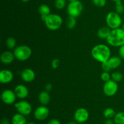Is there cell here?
<instances>
[{"instance_id":"5b68a950","label":"cell","mask_w":124,"mask_h":124,"mask_svg":"<svg viewBox=\"0 0 124 124\" xmlns=\"http://www.w3.org/2000/svg\"><path fill=\"white\" fill-rule=\"evenodd\" d=\"M32 51L29 46L26 45H21L17 46L13 51L15 58L19 61H25L31 56Z\"/></svg>"},{"instance_id":"f546056e","label":"cell","mask_w":124,"mask_h":124,"mask_svg":"<svg viewBox=\"0 0 124 124\" xmlns=\"http://www.w3.org/2000/svg\"><path fill=\"white\" fill-rule=\"evenodd\" d=\"M59 63H60V62H59V60L58 58H54V59H53L52 60V63H51L52 68L54 69H57L59 67Z\"/></svg>"},{"instance_id":"d590c367","label":"cell","mask_w":124,"mask_h":124,"mask_svg":"<svg viewBox=\"0 0 124 124\" xmlns=\"http://www.w3.org/2000/svg\"><path fill=\"white\" fill-rule=\"evenodd\" d=\"M104 124H115V122L114 120H112L111 119H107L104 122Z\"/></svg>"},{"instance_id":"ba28073f","label":"cell","mask_w":124,"mask_h":124,"mask_svg":"<svg viewBox=\"0 0 124 124\" xmlns=\"http://www.w3.org/2000/svg\"><path fill=\"white\" fill-rule=\"evenodd\" d=\"M118 90V85L117 83L113 81V80H109L105 83L103 86V91L107 96L111 97L116 94Z\"/></svg>"},{"instance_id":"9c48e42d","label":"cell","mask_w":124,"mask_h":124,"mask_svg":"<svg viewBox=\"0 0 124 124\" xmlns=\"http://www.w3.org/2000/svg\"><path fill=\"white\" fill-rule=\"evenodd\" d=\"M75 121L79 124H84L88 120L89 118V113L84 108H79L76 110L74 114Z\"/></svg>"},{"instance_id":"7bdbcfd3","label":"cell","mask_w":124,"mask_h":124,"mask_svg":"<svg viewBox=\"0 0 124 124\" xmlns=\"http://www.w3.org/2000/svg\"></svg>"},{"instance_id":"484cf974","label":"cell","mask_w":124,"mask_h":124,"mask_svg":"<svg viewBox=\"0 0 124 124\" xmlns=\"http://www.w3.org/2000/svg\"><path fill=\"white\" fill-rule=\"evenodd\" d=\"M76 25V18L73 17H69V21L67 23V27L69 29H73L75 27Z\"/></svg>"},{"instance_id":"ac0fdd59","label":"cell","mask_w":124,"mask_h":124,"mask_svg":"<svg viewBox=\"0 0 124 124\" xmlns=\"http://www.w3.org/2000/svg\"><path fill=\"white\" fill-rule=\"evenodd\" d=\"M12 124H27V119L25 115L19 113L14 114L12 118Z\"/></svg>"},{"instance_id":"d6986e66","label":"cell","mask_w":124,"mask_h":124,"mask_svg":"<svg viewBox=\"0 0 124 124\" xmlns=\"http://www.w3.org/2000/svg\"><path fill=\"white\" fill-rule=\"evenodd\" d=\"M111 29H110L108 27H103L99 29L98 32V36L100 38L107 39L109 36Z\"/></svg>"},{"instance_id":"836d02e7","label":"cell","mask_w":124,"mask_h":124,"mask_svg":"<svg viewBox=\"0 0 124 124\" xmlns=\"http://www.w3.org/2000/svg\"><path fill=\"white\" fill-rule=\"evenodd\" d=\"M45 89H46V91H47V92H49L50 91H52V89H53V85L51 83H48L46 85V87H45Z\"/></svg>"},{"instance_id":"8fae6325","label":"cell","mask_w":124,"mask_h":124,"mask_svg":"<svg viewBox=\"0 0 124 124\" xmlns=\"http://www.w3.org/2000/svg\"><path fill=\"white\" fill-rule=\"evenodd\" d=\"M49 109L46 106L42 105L38 107L34 112V116L38 120H44L49 115Z\"/></svg>"},{"instance_id":"9a60e30c","label":"cell","mask_w":124,"mask_h":124,"mask_svg":"<svg viewBox=\"0 0 124 124\" xmlns=\"http://www.w3.org/2000/svg\"><path fill=\"white\" fill-rule=\"evenodd\" d=\"M15 58V57L14 53H12L10 51H7L1 53L0 60L3 64H8L13 62Z\"/></svg>"},{"instance_id":"3957f363","label":"cell","mask_w":124,"mask_h":124,"mask_svg":"<svg viewBox=\"0 0 124 124\" xmlns=\"http://www.w3.org/2000/svg\"><path fill=\"white\" fill-rule=\"evenodd\" d=\"M44 22L46 27L48 29L51 30H56L61 27L62 24V18L59 15L50 13L47 16Z\"/></svg>"},{"instance_id":"8d00e7d4","label":"cell","mask_w":124,"mask_h":124,"mask_svg":"<svg viewBox=\"0 0 124 124\" xmlns=\"http://www.w3.org/2000/svg\"><path fill=\"white\" fill-rule=\"evenodd\" d=\"M67 124H76V122L71 121V122H69Z\"/></svg>"},{"instance_id":"f1b7e54d","label":"cell","mask_w":124,"mask_h":124,"mask_svg":"<svg viewBox=\"0 0 124 124\" xmlns=\"http://www.w3.org/2000/svg\"><path fill=\"white\" fill-rule=\"evenodd\" d=\"M101 78L102 80L104 81L105 83L107 82V81H108L109 80L111 79V75L108 72H103L101 75Z\"/></svg>"},{"instance_id":"603a6c76","label":"cell","mask_w":124,"mask_h":124,"mask_svg":"<svg viewBox=\"0 0 124 124\" xmlns=\"http://www.w3.org/2000/svg\"><path fill=\"white\" fill-rule=\"evenodd\" d=\"M111 80L116 82H119L123 79V75L120 72H114L111 75Z\"/></svg>"},{"instance_id":"d4e9b609","label":"cell","mask_w":124,"mask_h":124,"mask_svg":"<svg viewBox=\"0 0 124 124\" xmlns=\"http://www.w3.org/2000/svg\"><path fill=\"white\" fill-rule=\"evenodd\" d=\"M54 6L57 9H63L66 6V0H55Z\"/></svg>"},{"instance_id":"74e56055","label":"cell","mask_w":124,"mask_h":124,"mask_svg":"<svg viewBox=\"0 0 124 124\" xmlns=\"http://www.w3.org/2000/svg\"><path fill=\"white\" fill-rule=\"evenodd\" d=\"M112 1L115 2H120V1H122V0H112Z\"/></svg>"},{"instance_id":"83f0119b","label":"cell","mask_w":124,"mask_h":124,"mask_svg":"<svg viewBox=\"0 0 124 124\" xmlns=\"http://www.w3.org/2000/svg\"><path fill=\"white\" fill-rule=\"evenodd\" d=\"M94 6L98 7H103L106 5L107 0H92Z\"/></svg>"},{"instance_id":"277c9868","label":"cell","mask_w":124,"mask_h":124,"mask_svg":"<svg viewBox=\"0 0 124 124\" xmlns=\"http://www.w3.org/2000/svg\"><path fill=\"white\" fill-rule=\"evenodd\" d=\"M106 23L110 29L120 28L122 25V19L121 15L116 12H110L106 16Z\"/></svg>"},{"instance_id":"2e32d148","label":"cell","mask_w":124,"mask_h":124,"mask_svg":"<svg viewBox=\"0 0 124 124\" xmlns=\"http://www.w3.org/2000/svg\"><path fill=\"white\" fill-rule=\"evenodd\" d=\"M106 62L110 69L112 70V69L119 68L121 66V63H122V59L119 57L114 56V57H110Z\"/></svg>"},{"instance_id":"ab89813d","label":"cell","mask_w":124,"mask_h":124,"mask_svg":"<svg viewBox=\"0 0 124 124\" xmlns=\"http://www.w3.org/2000/svg\"><path fill=\"white\" fill-rule=\"evenodd\" d=\"M29 1H30V0H21V1H23V2H27Z\"/></svg>"},{"instance_id":"ffe728a7","label":"cell","mask_w":124,"mask_h":124,"mask_svg":"<svg viewBox=\"0 0 124 124\" xmlns=\"http://www.w3.org/2000/svg\"><path fill=\"white\" fill-rule=\"evenodd\" d=\"M38 11L41 15H48L50 14V9L49 6L44 4L40 5L38 8Z\"/></svg>"},{"instance_id":"30bf717a","label":"cell","mask_w":124,"mask_h":124,"mask_svg":"<svg viewBox=\"0 0 124 124\" xmlns=\"http://www.w3.org/2000/svg\"><path fill=\"white\" fill-rule=\"evenodd\" d=\"M16 98L15 91L11 89H6L1 94V99L2 102L7 105H12L15 103Z\"/></svg>"},{"instance_id":"8992f818","label":"cell","mask_w":124,"mask_h":124,"mask_svg":"<svg viewBox=\"0 0 124 124\" xmlns=\"http://www.w3.org/2000/svg\"><path fill=\"white\" fill-rule=\"evenodd\" d=\"M83 4L79 0L69 2L67 7V11L69 17L77 18L81 15L83 11Z\"/></svg>"},{"instance_id":"52a82bcc","label":"cell","mask_w":124,"mask_h":124,"mask_svg":"<svg viewBox=\"0 0 124 124\" xmlns=\"http://www.w3.org/2000/svg\"><path fill=\"white\" fill-rule=\"evenodd\" d=\"M15 107L18 113L24 115H27L32 111V107L29 102L25 100H21L15 103Z\"/></svg>"},{"instance_id":"e0dca14e","label":"cell","mask_w":124,"mask_h":124,"mask_svg":"<svg viewBox=\"0 0 124 124\" xmlns=\"http://www.w3.org/2000/svg\"><path fill=\"white\" fill-rule=\"evenodd\" d=\"M39 101L42 105H47L50 101V96L48 92L46 91H41L38 96Z\"/></svg>"},{"instance_id":"4fadbf2b","label":"cell","mask_w":124,"mask_h":124,"mask_svg":"<svg viewBox=\"0 0 124 124\" xmlns=\"http://www.w3.org/2000/svg\"><path fill=\"white\" fill-rule=\"evenodd\" d=\"M21 77L23 81L25 82H31L35 79V73L33 69L26 68L21 72Z\"/></svg>"},{"instance_id":"60d3db41","label":"cell","mask_w":124,"mask_h":124,"mask_svg":"<svg viewBox=\"0 0 124 124\" xmlns=\"http://www.w3.org/2000/svg\"><path fill=\"white\" fill-rule=\"evenodd\" d=\"M122 30H124V23H123V24H122Z\"/></svg>"},{"instance_id":"cb8c5ba5","label":"cell","mask_w":124,"mask_h":124,"mask_svg":"<svg viewBox=\"0 0 124 124\" xmlns=\"http://www.w3.org/2000/svg\"><path fill=\"white\" fill-rule=\"evenodd\" d=\"M16 40L13 37L10 36L6 40V46H7L8 49H12L15 48L16 46Z\"/></svg>"},{"instance_id":"5bb4252c","label":"cell","mask_w":124,"mask_h":124,"mask_svg":"<svg viewBox=\"0 0 124 124\" xmlns=\"http://www.w3.org/2000/svg\"><path fill=\"white\" fill-rule=\"evenodd\" d=\"M15 94L17 97L19 98H25L29 96V91L27 88L24 85H18L14 89Z\"/></svg>"},{"instance_id":"f35d334b","label":"cell","mask_w":124,"mask_h":124,"mask_svg":"<svg viewBox=\"0 0 124 124\" xmlns=\"http://www.w3.org/2000/svg\"><path fill=\"white\" fill-rule=\"evenodd\" d=\"M27 124H36L34 123L33 122H28Z\"/></svg>"},{"instance_id":"44dd1931","label":"cell","mask_w":124,"mask_h":124,"mask_svg":"<svg viewBox=\"0 0 124 124\" xmlns=\"http://www.w3.org/2000/svg\"><path fill=\"white\" fill-rule=\"evenodd\" d=\"M115 124H124V112H119L114 117Z\"/></svg>"},{"instance_id":"e575fe53","label":"cell","mask_w":124,"mask_h":124,"mask_svg":"<svg viewBox=\"0 0 124 124\" xmlns=\"http://www.w3.org/2000/svg\"><path fill=\"white\" fill-rule=\"evenodd\" d=\"M1 124H10V121L8 119L4 118L1 120Z\"/></svg>"},{"instance_id":"1f68e13d","label":"cell","mask_w":124,"mask_h":124,"mask_svg":"<svg viewBox=\"0 0 124 124\" xmlns=\"http://www.w3.org/2000/svg\"><path fill=\"white\" fill-rule=\"evenodd\" d=\"M119 55L121 59L124 60V44L121 46L119 49Z\"/></svg>"},{"instance_id":"7a4b0ae2","label":"cell","mask_w":124,"mask_h":124,"mask_svg":"<svg viewBox=\"0 0 124 124\" xmlns=\"http://www.w3.org/2000/svg\"><path fill=\"white\" fill-rule=\"evenodd\" d=\"M107 41L110 45L115 47H121L124 44V32L122 28L112 29Z\"/></svg>"},{"instance_id":"6da1fadb","label":"cell","mask_w":124,"mask_h":124,"mask_svg":"<svg viewBox=\"0 0 124 124\" xmlns=\"http://www.w3.org/2000/svg\"><path fill=\"white\" fill-rule=\"evenodd\" d=\"M91 53L94 59L101 63L107 62L111 57L110 47L103 44H99L94 46Z\"/></svg>"},{"instance_id":"4dcf8cb0","label":"cell","mask_w":124,"mask_h":124,"mask_svg":"<svg viewBox=\"0 0 124 124\" xmlns=\"http://www.w3.org/2000/svg\"><path fill=\"white\" fill-rule=\"evenodd\" d=\"M102 68L103 71H104V72H110V71H111V69H110V68H109V66H108L107 63V62H104V63H102Z\"/></svg>"},{"instance_id":"7c38bea8","label":"cell","mask_w":124,"mask_h":124,"mask_svg":"<svg viewBox=\"0 0 124 124\" xmlns=\"http://www.w3.org/2000/svg\"><path fill=\"white\" fill-rule=\"evenodd\" d=\"M13 79V74L8 69H2L0 72V82L2 84L10 83Z\"/></svg>"},{"instance_id":"7402d4cb","label":"cell","mask_w":124,"mask_h":124,"mask_svg":"<svg viewBox=\"0 0 124 124\" xmlns=\"http://www.w3.org/2000/svg\"><path fill=\"white\" fill-rule=\"evenodd\" d=\"M116 114L115 111L111 108H106L104 111V115L107 119H111L114 117Z\"/></svg>"},{"instance_id":"d6a6232c","label":"cell","mask_w":124,"mask_h":124,"mask_svg":"<svg viewBox=\"0 0 124 124\" xmlns=\"http://www.w3.org/2000/svg\"><path fill=\"white\" fill-rule=\"evenodd\" d=\"M47 124H61V122L58 119H52L48 121Z\"/></svg>"},{"instance_id":"b9f144b4","label":"cell","mask_w":124,"mask_h":124,"mask_svg":"<svg viewBox=\"0 0 124 124\" xmlns=\"http://www.w3.org/2000/svg\"><path fill=\"white\" fill-rule=\"evenodd\" d=\"M68 1L70 2H73V1H76V0H68Z\"/></svg>"},{"instance_id":"4316f807","label":"cell","mask_w":124,"mask_h":124,"mask_svg":"<svg viewBox=\"0 0 124 124\" xmlns=\"http://www.w3.org/2000/svg\"><path fill=\"white\" fill-rule=\"evenodd\" d=\"M115 9H116V12H117L119 15L124 13V6L122 3V1L116 2Z\"/></svg>"}]
</instances>
